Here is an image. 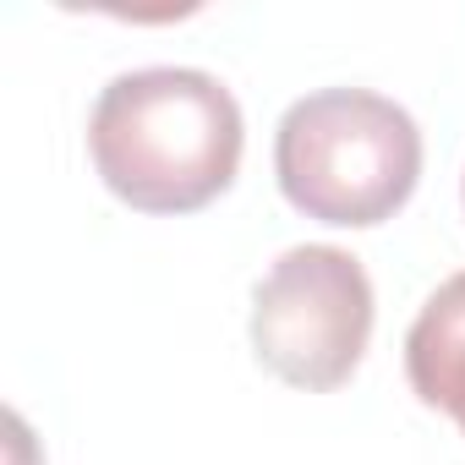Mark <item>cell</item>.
<instances>
[{"label": "cell", "instance_id": "obj_1", "mask_svg": "<svg viewBox=\"0 0 465 465\" xmlns=\"http://www.w3.org/2000/svg\"><path fill=\"white\" fill-rule=\"evenodd\" d=\"M247 148L242 104L213 72L137 66L99 88L88 153L99 181L137 213H192L230 192Z\"/></svg>", "mask_w": 465, "mask_h": 465}, {"label": "cell", "instance_id": "obj_2", "mask_svg": "<svg viewBox=\"0 0 465 465\" xmlns=\"http://www.w3.org/2000/svg\"><path fill=\"white\" fill-rule=\"evenodd\" d=\"M274 175L296 213L372 230L394 219L421 181V126L372 88H318L280 115Z\"/></svg>", "mask_w": 465, "mask_h": 465}, {"label": "cell", "instance_id": "obj_3", "mask_svg": "<svg viewBox=\"0 0 465 465\" xmlns=\"http://www.w3.org/2000/svg\"><path fill=\"white\" fill-rule=\"evenodd\" d=\"M372 280L361 258L307 242L274 258L252 291V356L291 389L329 394L351 383L372 340Z\"/></svg>", "mask_w": 465, "mask_h": 465}, {"label": "cell", "instance_id": "obj_4", "mask_svg": "<svg viewBox=\"0 0 465 465\" xmlns=\"http://www.w3.org/2000/svg\"><path fill=\"white\" fill-rule=\"evenodd\" d=\"M405 378L421 405L454 416L465 432V269L421 302L405 334Z\"/></svg>", "mask_w": 465, "mask_h": 465}]
</instances>
